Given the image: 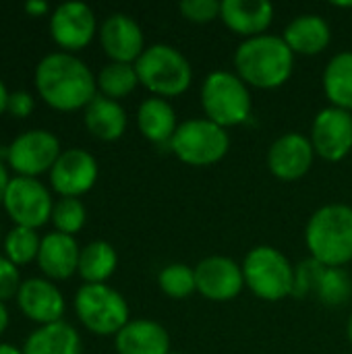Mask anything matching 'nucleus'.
Returning <instances> with one entry per match:
<instances>
[{
	"label": "nucleus",
	"mask_w": 352,
	"mask_h": 354,
	"mask_svg": "<svg viewBox=\"0 0 352 354\" xmlns=\"http://www.w3.org/2000/svg\"><path fill=\"white\" fill-rule=\"evenodd\" d=\"M33 81L44 102L62 112L85 110L98 95L93 71L77 54L64 50L46 54L35 66Z\"/></svg>",
	"instance_id": "obj_1"
},
{
	"label": "nucleus",
	"mask_w": 352,
	"mask_h": 354,
	"mask_svg": "<svg viewBox=\"0 0 352 354\" xmlns=\"http://www.w3.org/2000/svg\"><path fill=\"white\" fill-rule=\"evenodd\" d=\"M295 71V52L282 35L263 33L243 39L234 50V73L251 89H278Z\"/></svg>",
	"instance_id": "obj_2"
},
{
	"label": "nucleus",
	"mask_w": 352,
	"mask_h": 354,
	"mask_svg": "<svg viewBox=\"0 0 352 354\" xmlns=\"http://www.w3.org/2000/svg\"><path fill=\"white\" fill-rule=\"evenodd\" d=\"M309 257L326 268H344L352 261V207L328 203L315 209L305 226Z\"/></svg>",
	"instance_id": "obj_3"
},
{
	"label": "nucleus",
	"mask_w": 352,
	"mask_h": 354,
	"mask_svg": "<svg viewBox=\"0 0 352 354\" xmlns=\"http://www.w3.org/2000/svg\"><path fill=\"white\" fill-rule=\"evenodd\" d=\"M139 85L156 97H178L193 83L189 58L170 44H151L135 62Z\"/></svg>",
	"instance_id": "obj_4"
},
{
	"label": "nucleus",
	"mask_w": 352,
	"mask_h": 354,
	"mask_svg": "<svg viewBox=\"0 0 352 354\" xmlns=\"http://www.w3.org/2000/svg\"><path fill=\"white\" fill-rule=\"evenodd\" d=\"M201 108L207 120L232 129L251 118V87L234 71H214L201 83Z\"/></svg>",
	"instance_id": "obj_5"
},
{
	"label": "nucleus",
	"mask_w": 352,
	"mask_h": 354,
	"mask_svg": "<svg viewBox=\"0 0 352 354\" xmlns=\"http://www.w3.org/2000/svg\"><path fill=\"white\" fill-rule=\"evenodd\" d=\"M241 266L245 288H249L257 299L278 303L293 297L295 266L280 249L272 245H257L245 255Z\"/></svg>",
	"instance_id": "obj_6"
},
{
	"label": "nucleus",
	"mask_w": 352,
	"mask_h": 354,
	"mask_svg": "<svg viewBox=\"0 0 352 354\" xmlns=\"http://www.w3.org/2000/svg\"><path fill=\"white\" fill-rule=\"evenodd\" d=\"M228 129L203 118H189L178 124L168 149L187 166L207 168L226 158L230 151Z\"/></svg>",
	"instance_id": "obj_7"
},
{
	"label": "nucleus",
	"mask_w": 352,
	"mask_h": 354,
	"mask_svg": "<svg viewBox=\"0 0 352 354\" xmlns=\"http://www.w3.org/2000/svg\"><path fill=\"white\" fill-rule=\"evenodd\" d=\"M73 305L83 328L95 336H116L131 322L127 299L108 284H81Z\"/></svg>",
	"instance_id": "obj_8"
},
{
	"label": "nucleus",
	"mask_w": 352,
	"mask_h": 354,
	"mask_svg": "<svg viewBox=\"0 0 352 354\" xmlns=\"http://www.w3.org/2000/svg\"><path fill=\"white\" fill-rule=\"evenodd\" d=\"M2 205L17 226L39 228L52 216V195L48 187L35 176H10L4 191Z\"/></svg>",
	"instance_id": "obj_9"
},
{
	"label": "nucleus",
	"mask_w": 352,
	"mask_h": 354,
	"mask_svg": "<svg viewBox=\"0 0 352 354\" xmlns=\"http://www.w3.org/2000/svg\"><path fill=\"white\" fill-rule=\"evenodd\" d=\"M60 139L48 129H29L19 133L6 147V164L19 176L50 172L60 156Z\"/></svg>",
	"instance_id": "obj_10"
},
{
	"label": "nucleus",
	"mask_w": 352,
	"mask_h": 354,
	"mask_svg": "<svg viewBox=\"0 0 352 354\" xmlns=\"http://www.w3.org/2000/svg\"><path fill=\"white\" fill-rule=\"evenodd\" d=\"M309 141L315 156L326 162H342L352 151V112L328 106L311 122Z\"/></svg>",
	"instance_id": "obj_11"
},
{
	"label": "nucleus",
	"mask_w": 352,
	"mask_h": 354,
	"mask_svg": "<svg viewBox=\"0 0 352 354\" xmlns=\"http://www.w3.org/2000/svg\"><path fill=\"white\" fill-rule=\"evenodd\" d=\"M197 292L212 303H230L245 288L243 266L226 255L203 257L195 266Z\"/></svg>",
	"instance_id": "obj_12"
},
{
	"label": "nucleus",
	"mask_w": 352,
	"mask_h": 354,
	"mask_svg": "<svg viewBox=\"0 0 352 354\" xmlns=\"http://www.w3.org/2000/svg\"><path fill=\"white\" fill-rule=\"evenodd\" d=\"M98 19L89 4L79 0H68L58 4L50 17L52 39L64 48V52H75L85 48L98 33Z\"/></svg>",
	"instance_id": "obj_13"
},
{
	"label": "nucleus",
	"mask_w": 352,
	"mask_h": 354,
	"mask_svg": "<svg viewBox=\"0 0 352 354\" xmlns=\"http://www.w3.org/2000/svg\"><path fill=\"white\" fill-rule=\"evenodd\" d=\"M98 174L100 166L93 153L81 147H68L60 151L50 168V183L60 197H81L95 185Z\"/></svg>",
	"instance_id": "obj_14"
},
{
	"label": "nucleus",
	"mask_w": 352,
	"mask_h": 354,
	"mask_svg": "<svg viewBox=\"0 0 352 354\" xmlns=\"http://www.w3.org/2000/svg\"><path fill=\"white\" fill-rule=\"evenodd\" d=\"M315 149L309 141V137L301 135V133H284L282 137H278L266 156V164L268 170L272 172V176H276L282 183H295L301 180L315 162Z\"/></svg>",
	"instance_id": "obj_15"
},
{
	"label": "nucleus",
	"mask_w": 352,
	"mask_h": 354,
	"mask_svg": "<svg viewBox=\"0 0 352 354\" xmlns=\"http://www.w3.org/2000/svg\"><path fill=\"white\" fill-rule=\"evenodd\" d=\"M100 44L110 62H127L135 64L139 56L145 52V33L141 25L127 12L108 15L100 29Z\"/></svg>",
	"instance_id": "obj_16"
},
{
	"label": "nucleus",
	"mask_w": 352,
	"mask_h": 354,
	"mask_svg": "<svg viewBox=\"0 0 352 354\" xmlns=\"http://www.w3.org/2000/svg\"><path fill=\"white\" fill-rule=\"evenodd\" d=\"M17 305L23 311V315H27L31 322L39 326L62 322L66 309L60 288L52 280L39 276L21 282V288L17 292Z\"/></svg>",
	"instance_id": "obj_17"
},
{
	"label": "nucleus",
	"mask_w": 352,
	"mask_h": 354,
	"mask_svg": "<svg viewBox=\"0 0 352 354\" xmlns=\"http://www.w3.org/2000/svg\"><path fill=\"white\" fill-rule=\"evenodd\" d=\"M274 4L268 0H224L220 21L243 39L268 33L274 23Z\"/></svg>",
	"instance_id": "obj_18"
},
{
	"label": "nucleus",
	"mask_w": 352,
	"mask_h": 354,
	"mask_svg": "<svg viewBox=\"0 0 352 354\" xmlns=\"http://www.w3.org/2000/svg\"><path fill=\"white\" fill-rule=\"evenodd\" d=\"M79 255H81V247L77 239L54 230L41 236L39 253L35 261L48 280H66L77 272Z\"/></svg>",
	"instance_id": "obj_19"
},
{
	"label": "nucleus",
	"mask_w": 352,
	"mask_h": 354,
	"mask_svg": "<svg viewBox=\"0 0 352 354\" xmlns=\"http://www.w3.org/2000/svg\"><path fill=\"white\" fill-rule=\"evenodd\" d=\"M116 354H170V334L154 319H131L114 336Z\"/></svg>",
	"instance_id": "obj_20"
},
{
	"label": "nucleus",
	"mask_w": 352,
	"mask_h": 354,
	"mask_svg": "<svg viewBox=\"0 0 352 354\" xmlns=\"http://www.w3.org/2000/svg\"><path fill=\"white\" fill-rule=\"evenodd\" d=\"M282 37L295 56H317L328 50L332 41V27L324 17L305 12L286 25Z\"/></svg>",
	"instance_id": "obj_21"
},
{
	"label": "nucleus",
	"mask_w": 352,
	"mask_h": 354,
	"mask_svg": "<svg viewBox=\"0 0 352 354\" xmlns=\"http://www.w3.org/2000/svg\"><path fill=\"white\" fill-rule=\"evenodd\" d=\"M137 129L147 141L156 145H170L178 129L176 110L170 100L156 95L143 100L137 108Z\"/></svg>",
	"instance_id": "obj_22"
},
{
	"label": "nucleus",
	"mask_w": 352,
	"mask_h": 354,
	"mask_svg": "<svg viewBox=\"0 0 352 354\" xmlns=\"http://www.w3.org/2000/svg\"><path fill=\"white\" fill-rule=\"evenodd\" d=\"M83 122L87 131L102 141H116L124 135L129 118L120 102L98 93L83 112Z\"/></svg>",
	"instance_id": "obj_23"
},
{
	"label": "nucleus",
	"mask_w": 352,
	"mask_h": 354,
	"mask_svg": "<svg viewBox=\"0 0 352 354\" xmlns=\"http://www.w3.org/2000/svg\"><path fill=\"white\" fill-rule=\"evenodd\" d=\"M79 332L68 322H56L35 328L23 344V354H81Z\"/></svg>",
	"instance_id": "obj_24"
},
{
	"label": "nucleus",
	"mask_w": 352,
	"mask_h": 354,
	"mask_svg": "<svg viewBox=\"0 0 352 354\" xmlns=\"http://www.w3.org/2000/svg\"><path fill=\"white\" fill-rule=\"evenodd\" d=\"M324 93L330 106L352 112V52L334 54L324 68Z\"/></svg>",
	"instance_id": "obj_25"
},
{
	"label": "nucleus",
	"mask_w": 352,
	"mask_h": 354,
	"mask_svg": "<svg viewBox=\"0 0 352 354\" xmlns=\"http://www.w3.org/2000/svg\"><path fill=\"white\" fill-rule=\"evenodd\" d=\"M118 268V253L108 241H91L81 247L77 274L85 284H106Z\"/></svg>",
	"instance_id": "obj_26"
},
{
	"label": "nucleus",
	"mask_w": 352,
	"mask_h": 354,
	"mask_svg": "<svg viewBox=\"0 0 352 354\" xmlns=\"http://www.w3.org/2000/svg\"><path fill=\"white\" fill-rule=\"evenodd\" d=\"M95 83H98V93L118 102L120 97H127L135 91V87L139 85V77L135 64L108 62L95 75Z\"/></svg>",
	"instance_id": "obj_27"
},
{
	"label": "nucleus",
	"mask_w": 352,
	"mask_h": 354,
	"mask_svg": "<svg viewBox=\"0 0 352 354\" xmlns=\"http://www.w3.org/2000/svg\"><path fill=\"white\" fill-rule=\"evenodd\" d=\"M158 286L168 299L185 301L197 292L195 268H189L187 263H168L158 274Z\"/></svg>",
	"instance_id": "obj_28"
},
{
	"label": "nucleus",
	"mask_w": 352,
	"mask_h": 354,
	"mask_svg": "<svg viewBox=\"0 0 352 354\" xmlns=\"http://www.w3.org/2000/svg\"><path fill=\"white\" fill-rule=\"evenodd\" d=\"M4 255L15 263V266H25L31 259H37L41 236L37 234L35 228L27 226H12L4 234Z\"/></svg>",
	"instance_id": "obj_29"
},
{
	"label": "nucleus",
	"mask_w": 352,
	"mask_h": 354,
	"mask_svg": "<svg viewBox=\"0 0 352 354\" xmlns=\"http://www.w3.org/2000/svg\"><path fill=\"white\" fill-rule=\"evenodd\" d=\"M319 303L328 307H342L352 297V278L344 268H326L315 290Z\"/></svg>",
	"instance_id": "obj_30"
},
{
	"label": "nucleus",
	"mask_w": 352,
	"mask_h": 354,
	"mask_svg": "<svg viewBox=\"0 0 352 354\" xmlns=\"http://www.w3.org/2000/svg\"><path fill=\"white\" fill-rule=\"evenodd\" d=\"M50 220L58 232L75 236L87 220L85 203L79 197H60L58 201H54Z\"/></svg>",
	"instance_id": "obj_31"
},
{
	"label": "nucleus",
	"mask_w": 352,
	"mask_h": 354,
	"mask_svg": "<svg viewBox=\"0 0 352 354\" xmlns=\"http://www.w3.org/2000/svg\"><path fill=\"white\" fill-rule=\"evenodd\" d=\"M326 266L319 263L313 257L303 259L301 263L295 266V288H293V297L295 299H307V297H315V290L319 286V280L324 276Z\"/></svg>",
	"instance_id": "obj_32"
},
{
	"label": "nucleus",
	"mask_w": 352,
	"mask_h": 354,
	"mask_svg": "<svg viewBox=\"0 0 352 354\" xmlns=\"http://www.w3.org/2000/svg\"><path fill=\"white\" fill-rule=\"evenodd\" d=\"M180 15L197 25H207L216 19H220L222 2L218 0H183L178 4Z\"/></svg>",
	"instance_id": "obj_33"
},
{
	"label": "nucleus",
	"mask_w": 352,
	"mask_h": 354,
	"mask_svg": "<svg viewBox=\"0 0 352 354\" xmlns=\"http://www.w3.org/2000/svg\"><path fill=\"white\" fill-rule=\"evenodd\" d=\"M21 282L23 280H21L19 268L6 255H0V301L4 303L6 299L17 297Z\"/></svg>",
	"instance_id": "obj_34"
},
{
	"label": "nucleus",
	"mask_w": 352,
	"mask_h": 354,
	"mask_svg": "<svg viewBox=\"0 0 352 354\" xmlns=\"http://www.w3.org/2000/svg\"><path fill=\"white\" fill-rule=\"evenodd\" d=\"M33 108H35V100H33V95L29 91H25V89L10 91L6 112H10L17 118H25V116H29L33 112Z\"/></svg>",
	"instance_id": "obj_35"
},
{
	"label": "nucleus",
	"mask_w": 352,
	"mask_h": 354,
	"mask_svg": "<svg viewBox=\"0 0 352 354\" xmlns=\"http://www.w3.org/2000/svg\"><path fill=\"white\" fill-rule=\"evenodd\" d=\"M8 180H10L8 168H6V164H4V160H2V153H0V203H2V199H4V191H6V187H8Z\"/></svg>",
	"instance_id": "obj_36"
},
{
	"label": "nucleus",
	"mask_w": 352,
	"mask_h": 354,
	"mask_svg": "<svg viewBox=\"0 0 352 354\" xmlns=\"http://www.w3.org/2000/svg\"><path fill=\"white\" fill-rule=\"evenodd\" d=\"M25 10L31 12V15H44L48 10V2H44V0H29V2H25Z\"/></svg>",
	"instance_id": "obj_37"
},
{
	"label": "nucleus",
	"mask_w": 352,
	"mask_h": 354,
	"mask_svg": "<svg viewBox=\"0 0 352 354\" xmlns=\"http://www.w3.org/2000/svg\"><path fill=\"white\" fill-rule=\"evenodd\" d=\"M8 89H6V85H4V81L0 79V114L2 112H6V104H8Z\"/></svg>",
	"instance_id": "obj_38"
},
{
	"label": "nucleus",
	"mask_w": 352,
	"mask_h": 354,
	"mask_svg": "<svg viewBox=\"0 0 352 354\" xmlns=\"http://www.w3.org/2000/svg\"><path fill=\"white\" fill-rule=\"evenodd\" d=\"M0 354H23V348L10 344V342H0Z\"/></svg>",
	"instance_id": "obj_39"
},
{
	"label": "nucleus",
	"mask_w": 352,
	"mask_h": 354,
	"mask_svg": "<svg viewBox=\"0 0 352 354\" xmlns=\"http://www.w3.org/2000/svg\"><path fill=\"white\" fill-rule=\"evenodd\" d=\"M6 326H8V311H6V307H4V303L0 301V336L4 334V330H6Z\"/></svg>",
	"instance_id": "obj_40"
},
{
	"label": "nucleus",
	"mask_w": 352,
	"mask_h": 354,
	"mask_svg": "<svg viewBox=\"0 0 352 354\" xmlns=\"http://www.w3.org/2000/svg\"><path fill=\"white\" fill-rule=\"evenodd\" d=\"M346 336H349V342L352 344V315L349 317V324H346Z\"/></svg>",
	"instance_id": "obj_41"
},
{
	"label": "nucleus",
	"mask_w": 352,
	"mask_h": 354,
	"mask_svg": "<svg viewBox=\"0 0 352 354\" xmlns=\"http://www.w3.org/2000/svg\"><path fill=\"white\" fill-rule=\"evenodd\" d=\"M334 6H340V8H352V2H332Z\"/></svg>",
	"instance_id": "obj_42"
},
{
	"label": "nucleus",
	"mask_w": 352,
	"mask_h": 354,
	"mask_svg": "<svg viewBox=\"0 0 352 354\" xmlns=\"http://www.w3.org/2000/svg\"><path fill=\"white\" fill-rule=\"evenodd\" d=\"M170 354H183V353H170Z\"/></svg>",
	"instance_id": "obj_43"
}]
</instances>
